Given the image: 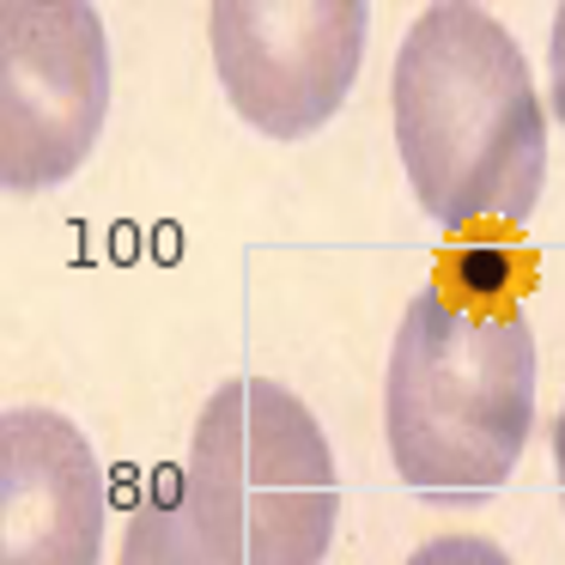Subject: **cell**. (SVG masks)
Instances as JSON below:
<instances>
[{
  "mask_svg": "<svg viewBox=\"0 0 565 565\" xmlns=\"http://www.w3.org/2000/svg\"><path fill=\"white\" fill-rule=\"evenodd\" d=\"M395 152L444 232L523 225L547 189V116L516 38L462 0L407 25L390 74Z\"/></svg>",
  "mask_w": 565,
  "mask_h": 565,
  "instance_id": "1",
  "label": "cell"
},
{
  "mask_svg": "<svg viewBox=\"0 0 565 565\" xmlns=\"http://www.w3.org/2000/svg\"><path fill=\"white\" fill-rule=\"evenodd\" d=\"M122 565H249L244 547L195 504V492L177 480H159L135 504L122 529Z\"/></svg>",
  "mask_w": 565,
  "mask_h": 565,
  "instance_id": "7",
  "label": "cell"
},
{
  "mask_svg": "<svg viewBox=\"0 0 565 565\" xmlns=\"http://www.w3.org/2000/svg\"><path fill=\"white\" fill-rule=\"evenodd\" d=\"M407 565H516V559L487 535H431L407 553Z\"/></svg>",
  "mask_w": 565,
  "mask_h": 565,
  "instance_id": "8",
  "label": "cell"
},
{
  "mask_svg": "<svg viewBox=\"0 0 565 565\" xmlns=\"http://www.w3.org/2000/svg\"><path fill=\"white\" fill-rule=\"evenodd\" d=\"M110 116V38L86 0L0 7V183L55 189L92 159Z\"/></svg>",
  "mask_w": 565,
  "mask_h": 565,
  "instance_id": "4",
  "label": "cell"
},
{
  "mask_svg": "<svg viewBox=\"0 0 565 565\" xmlns=\"http://www.w3.org/2000/svg\"><path fill=\"white\" fill-rule=\"evenodd\" d=\"M547 86H553V116L565 128V7L553 13V38H547Z\"/></svg>",
  "mask_w": 565,
  "mask_h": 565,
  "instance_id": "9",
  "label": "cell"
},
{
  "mask_svg": "<svg viewBox=\"0 0 565 565\" xmlns=\"http://www.w3.org/2000/svg\"><path fill=\"white\" fill-rule=\"evenodd\" d=\"M183 487L249 565H322L341 516L329 431L286 383L225 377L189 438Z\"/></svg>",
  "mask_w": 565,
  "mask_h": 565,
  "instance_id": "3",
  "label": "cell"
},
{
  "mask_svg": "<svg viewBox=\"0 0 565 565\" xmlns=\"http://www.w3.org/2000/svg\"><path fill=\"white\" fill-rule=\"evenodd\" d=\"M213 74L232 110L268 140L334 122L371 43L365 0H220L207 13Z\"/></svg>",
  "mask_w": 565,
  "mask_h": 565,
  "instance_id": "5",
  "label": "cell"
},
{
  "mask_svg": "<svg viewBox=\"0 0 565 565\" xmlns=\"http://www.w3.org/2000/svg\"><path fill=\"white\" fill-rule=\"evenodd\" d=\"M553 475H559V504H565V407L553 419Z\"/></svg>",
  "mask_w": 565,
  "mask_h": 565,
  "instance_id": "10",
  "label": "cell"
},
{
  "mask_svg": "<svg viewBox=\"0 0 565 565\" xmlns=\"http://www.w3.org/2000/svg\"><path fill=\"white\" fill-rule=\"evenodd\" d=\"M535 426V329L487 292L419 286L383 371V438L407 492L480 504L511 480Z\"/></svg>",
  "mask_w": 565,
  "mask_h": 565,
  "instance_id": "2",
  "label": "cell"
},
{
  "mask_svg": "<svg viewBox=\"0 0 565 565\" xmlns=\"http://www.w3.org/2000/svg\"><path fill=\"white\" fill-rule=\"evenodd\" d=\"M104 462L67 414L13 402L0 414V565H98Z\"/></svg>",
  "mask_w": 565,
  "mask_h": 565,
  "instance_id": "6",
  "label": "cell"
}]
</instances>
